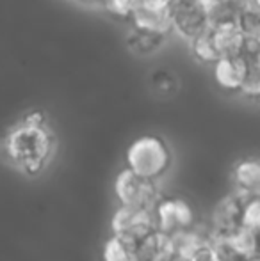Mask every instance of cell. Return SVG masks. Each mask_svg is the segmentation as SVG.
<instances>
[{
	"label": "cell",
	"instance_id": "cell-3",
	"mask_svg": "<svg viewBox=\"0 0 260 261\" xmlns=\"http://www.w3.org/2000/svg\"><path fill=\"white\" fill-rule=\"evenodd\" d=\"M114 192L122 206L152 210L153 204L159 203L160 190L157 181L146 179L132 172L130 169H123L114 181Z\"/></svg>",
	"mask_w": 260,
	"mask_h": 261
},
{
	"label": "cell",
	"instance_id": "cell-11",
	"mask_svg": "<svg viewBox=\"0 0 260 261\" xmlns=\"http://www.w3.org/2000/svg\"><path fill=\"white\" fill-rule=\"evenodd\" d=\"M233 185H235L237 192L244 194V196H253L257 197L258 187H260V165L257 160L248 158V160H241L239 164L233 167Z\"/></svg>",
	"mask_w": 260,
	"mask_h": 261
},
{
	"label": "cell",
	"instance_id": "cell-12",
	"mask_svg": "<svg viewBox=\"0 0 260 261\" xmlns=\"http://www.w3.org/2000/svg\"><path fill=\"white\" fill-rule=\"evenodd\" d=\"M219 242L232 254L251 259L255 254V249H257V233L246 229V227H237L226 234H219Z\"/></svg>",
	"mask_w": 260,
	"mask_h": 261
},
{
	"label": "cell",
	"instance_id": "cell-25",
	"mask_svg": "<svg viewBox=\"0 0 260 261\" xmlns=\"http://www.w3.org/2000/svg\"><path fill=\"white\" fill-rule=\"evenodd\" d=\"M248 261H257V259H255V258H251V259H248Z\"/></svg>",
	"mask_w": 260,
	"mask_h": 261
},
{
	"label": "cell",
	"instance_id": "cell-17",
	"mask_svg": "<svg viewBox=\"0 0 260 261\" xmlns=\"http://www.w3.org/2000/svg\"><path fill=\"white\" fill-rule=\"evenodd\" d=\"M191 48L195 55L200 61L203 62H216L218 61V54L214 50V45H212V39H210V32L205 31L203 34L196 36L195 39L191 41Z\"/></svg>",
	"mask_w": 260,
	"mask_h": 261
},
{
	"label": "cell",
	"instance_id": "cell-19",
	"mask_svg": "<svg viewBox=\"0 0 260 261\" xmlns=\"http://www.w3.org/2000/svg\"><path fill=\"white\" fill-rule=\"evenodd\" d=\"M258 215H260V210H258V199L253 197L250 199L243 208V213H241V227H246V229L253 231L257 233L258 229Z\"/></svg>",
	"mask_w": 260,
	"mask_h": 261
},
{
	"label": "cell",
	"instance_id": "cell-13",
	"mask_svg": "<svg viewBox=\"0 0 260 261\" xmlns=\"http://www.w3.org/2000/svg\"><path fill=\"white\" fill-rule=\"evenodd\" d=\"M248 0H221L208 4V23L210 27L221 23H235L241 11L246 7Z\"/></svg>",
	"mask_w": 260,
	"mask_h": 261
},
{
	"label": "cell",
	"instance_id": "cell-5",
	"mask_svg": "<svg viewBox=\"0 0 260 261\" xmlns=\"http://www.w3.org/2000/svg\"><path fill=\"white\" fill-rule=\"evenodd\" d=\"M171 29L182 38L193 39L210 29L207 0H180L171 7Z\"/></svg>",
	"mask_w": 260,
	"mask_h": 261
},
{
	"label": "cell",
	"instance_id": "cell-2",
	"mask_svg": "<svg viewBox=\"0 0 260 261\" xmlns=\"http://www.w3.org/2000/svg\"><path fill=\"white\" fill-rule=\"evenodd\" d=\"M171 151L164 139L157 135H143L127 149V169L146 179L160 178L171 167Z\"/></svg>",
	"mask_w": 260,
	"mask_h": 261
},
{
	"label": "cell",
	"instance_id": "cell-23",
	"mask_svg": "<svg viewBox=\"0 0 260 261\" xmlns=\"http://www.w3.org/2000/svg\"><path fill=\"white\" fill-rule=\"evenodd\" d=\"M166 2L170 4V7H173L175 4H178V2H180V0H166Z\"/></svg>",
	"mask_w": 260,
	"mask_h": 261
},
{
	"label": "cell",
	"instance_id": "cell-4",
	"mask_svg": "<svg viewBox=\"0 0 260 261\" xmlns=\"http://www.w3.org/2000/svg\"><path fill=\"white\" fill-rule=\"evenodd\" d=\"M111 227L116 238L137 247L148 234L155 231V220L152 210L120 206L112 215Z\"/></svg>",
	"mask_w": 260,
	"mask_h": 261
},
{
	"label": "cell",
	"instance_id": "cell-24",
	"mask_svg": "<svg viewBox=\"0 0 260 261\" xmlns=\"http://www.w3.org/2000/svg\"><path fill=\"white\" fill-rule=\"evenodd\" d=\"M214 2H221V0H207V4H214Z\"/></svg>",
	"mask_w": 260,
	"mask_h": 261
},
{
	"label": "cell",
	"instance_id": "cell-8",
	"mask_svg": "<svg viewBox=\"0 0 260 261\" xmlns=\"http://www.w3.org/2000/svg\"><path fill=\"white\" fill-rule=\"evenodd\" d=\"M214 50L219 59L241 57L244 50V36L235 23H221L208 29Z\"/></svg>",
	"mask_w": 260,
	"mask_h": 261
},
{
	"label": "cell",
	"instance_id": "cell-1",
	"mask_svg": "<svg viewBox=\"0 0 260 261\" xmlns=\"http://www.w3.org/2000/svg\"><path fill=\"white\" fill-rule=\"evenodd\" d=\"M57 149V141L49 124L20 121L2 139L0 151L9 167L25 178H39L49 169Z\"/></svg>",
	"mask_w": 260,
	"mask_h": 261
},
{
	"label": "cell",
	"instance_id": "cell-18",
	"mask_svg": "<svg viewBox=\"0 0 260 261\" xmlns=\"http://www.w3.org/2000/svg\"><path fill=\"white\" fill-rule=\"evenodd\" d=\"M152 84H153V89L159 94H164V96L177 91V76H173L166 69L155 71V75L152 76Z\"/></svg>",
	"mask_w": 260,
	"mask_h": 261
},
{
	"label": "cell",
	"instance_id": "cell-16",
	"mask_svg": "<svg viewBox=\"0 0 260 261\" xmlns=\"http://www.w3.org/2000/svg\"><path fill=\"white\" fill-rule=\"evenodd\" d=\"M104 261H139L137 247L112 237L104 245Z\"/></svg>",
	"mask_w": 260,
	"mask_h": 261
},
{
	"label": "cell",
	"instance_id": "cell-22",
	"mask_svg": "<svg viewBox=\"0 0 260 261\" xmlns=\"http://www.w3.org/2000/svg\"><path fill=\"white\" fill-rule=\"evenodd\" d=\"M79 2H84V4H97V2H104V0H79Z\"/></svg>",
	"mask_w": 260,
	"mask_h": 261
},
{
	"label": "cell",
	"instance_id": "cell-6",
	"mask_svg": "<svg viewBox=\"0 0 260 261\" xmlns=\"http://www.w3.org/2000/svg\"><path fill=\"white\" fill-rule=\"evenodd\" d=\"M155 229L164 234H177L187 231L193 222V210L182 199L159 201L155 208Z\"/></svg>",
	"mask_w": 260,
	"mask_h": 261
},
{
	"label": "cell",
	"instance_id": "cell-7",
	"mask_svg": "<svg viewBox=\"0 0 260 261\" xmlns=\"http://www.w3.org/2000/svg\"><path fill=\"white\" fill-rule=\"evenodd\" d=\"M132 21L143 31L168 34L171 31V7L166 0H139Z\"/></svg>",
	"mask_w": 260,
	"mask_h": 261
},
{
	"label": "cell",
	"instance_id": "cell-20",
	"mask_svg": "<svg viewBox=\"0 0 260 261\" xmlns=\"http://www.w3.org/2000/svg\"><path fill=\"white\" fill-rule=\"evenodd\" d=\"M105 7L111 14L118 18H129L137 7L139 0H104Z\"/></svg>",
	"mask_w": 260,
	"mask_h": 261
},
{
	"label": "cell",
	"instance_id": "cell-10",
	"mask_svg": "<svg viewBox=\"0 0 260 261\" xmlns=\"http://www.w3.org/2000/svg\"><path fill=\"white\" fill-rule=\"evenodd\" d=\"M243 57H223L214 62V79L219 87L226 91H239L244 79Z\"/></svg>",
	"mask_w": 260,
	"mask_h": 261
},
{
	"label": "cell",
	"instance_id": "cell-15",
	"mask_svg": "<svg viewBox=\"0 0 260 261\" xmlns=\"http://www.w3.org/2000/svg\"><path fill=\"white\" fill-rule=\"evenodd\" d=\"M235 25L239 27V31L243 32L244 39H258L260 38V13L258 6L248 0L246 7L239 13L235 20Z\"/></svg>",
	"mask_w": 260,
	"mask_h": 261
},
{
	"label": "cell",
	"instance_id": "cell-9",
	"mask_svg": "<svg viewBox=\"0 0 260 261\" xmlns=\"http://www.w3.org/2000/svg\"><path fill=\"white\" fill-rule=\"evenodd\" d=\"M139 261H173L175 249L170 234L153 231L137 245Z\"/></svg>",
	"mask_w": 260,
	"mask_h": 261
},
{
	"label": "cell",
	"instance_id": "cell-14",
	"mask_svg": "<svg viewBox=\"0 0 260 261\" xmlns=\"http://www.w3.org/2000/svg\"><path fill=\"white\" fill-rule=\"evenodd\" d=\"M164 38H166V34H155V32L134 27L127 36V46L139 55H148L164 45Z\"/></svg>",
	"mask_w": 260,
	"mask_h": 261
},
{
	"label": "cell",
	"instance_id": "cell-21",
	"mask_svg": "<svg viewBox=\"0 0 260 261\" xmlns=\"http://www.w3.org/2000/svg\"><path fill=\"white\" fill-rule=\"evenodd\" d=\"M184 261H223V258L214 244H203Z\"/></svg>",
	"mask_w": 260,
	"mask_h": 261
}]
</instances>
